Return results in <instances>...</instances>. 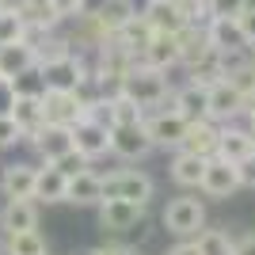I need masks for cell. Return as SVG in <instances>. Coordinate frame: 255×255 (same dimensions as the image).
Returning <instances> with one entry per match:
<instances>
[{"label":"cell","mask_w":255,"mask_h":255,"mask_svg":"<svg viewBox=\"0 0 255 255\" xmlns=\"http://www.w3.org/2000/svg\"><path fill=\"white\" fill-rule=\"evenodd\" d=\"M118 96H126L129 103H137L145 115L149 111H164L171 103V84H168V73H156L149 65L133 61L126 76H122V84H118Z\"/></svg>","instance_id":"obj_1"},{"label":"cell","mask_w":255,"mask_h":255,"mask_svg":"<svg viewBox=\"0 0 255 255\" xmlns=\"http://www.w3.org/2000/svg\"><path fill=\"white\" fill-rule=\"evenodd\" d=\"M152 191H156V183H152L149 171H141V168H118V171H107L103 175V202L149 206Z\"/></svg>","instance_id":"obj_2"},{"label":"cell","mask_w":255,"mask_h":255,"mask_svg":"<svg viewBox=\"0 0 255 255\" xmlns=\"http://www.w3.org/2000/svg\"><path fill=\"white\" fill-rule=\"evenodd\" d=\"M160 221L168 229L175 240H194V236L206 229V202L202 198H194V194H179V198H171L160 213Z\"/></svg>","instance_id":"obj_3"},{"label":"cell","mask_w":255,"mask_h":255,"mask_svg":"<svg viewBox=\"0 0 255 255\" xmlns=\"http://www.w3.org/2000/svg\"><path fill=\"white\" fill-rule=\"evenodd\" d=\"M38 76H42L46 92H80V88L92 80V61L84 53H69L61 61H50V65H38Z\"/></svg>","instance_id":"obj_4"},{"label":"cell","mask_w":255,"mask_h":255,"mask_svg":"<svg viewBox=\"0 0 255 255\" xmlns=\"http://www.w3.org/2000/svg\"><path fill=\"white\" fill-rule=\"evenodd\" d=\"M99 229L103 236H137L145 229V210L149 206H137V202H99Z\"/></svg>","instance_id":"obj_5"},{"label":"cell","mask_w":255,"mask_h":255,"mask_svg":"<svg viewBox=\"0 0 255 255\" xmlns=\"http://www.w3.org/2000/svg\"><path fill=\"white\" fill-rule=\"evenodd\" d=\"M198 191H202L206 198H217V202L233 198V194L240 191V175H236V164L210 156V160H206V171H202V183H198Z\"/></svg>","instance_id":"obj_6"},{"label":"cell","mask_w":255,"mask_h":255,"mask_svg":"<svg viewBox=\"0 0 255 255\" xmlns=\"http://www.w3.org/2000/svg\"><path fill=\"white\" fill-rule=\"evenodd\" d=\"M141 126L149 133L152 149H175L179 137H183V129H187V122H183L171 107H164V111H149V115L141 118Z\"/></svg>","instance_id":"obj_7"},{"label":"cell","mask_w":255,"mask_h":255,"mask_svg":"<svg viewBox=\"0 0 255 255\" xmlns=\"http://www.w3.org/2000/svg\"><path fill=\"white\" fill-rule=\"evenodd\" d=\"M73 149L80 152L88 164H92V160H99V156H107V152H111V126L92 122V118L76 122V126H73Z\"/></svg>","instance_id":"obj_8"},{"label":"cell","mask_w":255,"mask_h":255,"mask_svg":"<svg viewBox=\"0 0 255 255\" xmlns=\"http://www.w3.org/2000/svg\"><path fill=\"white\" fill-rule=\"evenodd\" d=\"M168 107L183 118V122H210V88H198V84L171 88V103Z\"/></svg>","instance_id":"obj_9"},{"label":"cell","mask_w":255,"mask_h":255,"mask_svg":"<svg viewBox=\"0 0 255 255\" xmlns=\"http://www.w3.org/2000/svg\"><path fill=\"white\" fill-rule=\"evenodd\" d=\"M38 217H42V206L31 202V198L4 202V206H0V233H4V236H11V233H31V229H38Z\"/></svg>","instance_id":"obj_10"},{"label":"cell","mask_w":255,"mask_h":255,"mask_svg":"<svg viewBox=\"0 0 255 255\" xmlns=\"http://www.w3.org/2000/svg\"><path fill=\"white\" fill-rule=\"evenodd\" d=\"M111 152L122 160H145L152 152V141L145 133V126H111Z\"/></svg>","instance_id":"obj_11"},{"label":"cell","mask_w":255,"mask_h":255,"mask_svg":"<svg viewBox=\"0 0 255 255\" xmlns=\"http://www.w3.org/2000/svg\"><path fill=\"white\" fill-rule=\"evenodd\" d=\"M34 171H38V164H27V160H15L8 168H0V194H4V202L31 198L34 194Z\"/></svg>","instance_id":"obj_12"},{"label":"cell","mask_w":255,"mask_h":255,"mask_svg":"<svg viewBox=\"0 0 255 255\" xmlns=\"http://www.w3.org/2000/svg\"><path fill=\"white\" fill-rule=\"evenodd\" d=\"M65 202L69 206H99L103 202V175L92 168L65 179Z\"/></svg>","instance_id":"obj_13"},{"label":"cell","mask_w":255,"mask_h":255,"mask_svg":"<svg viewBox=\"0 0 255 255\" xmlns=\"http://www.w3.org/2000/svg\"><path fill=\"white\" fill-rule=\"evenodd\" d=\"M137 15L149 23V31H152V34H179L183 27H187V19H183V11H179V4H171V0H149V4H145Z\"/></svg>","instance_id":"obj_14"},{"label":"cell","mask_w":255,"mask_h":255,"mask_svg":"<svg viewBox=\"0 0 255 255\" xmlns=\"http://www.w3.org/2000/svg\"><path fill=\"white\" fill-rule=\"evenodd\" d=\"M240 115H244V96H240L229 80L213 84V88H210V122L229 126V122H236Z\"/></svg>","instance_id":"obj_15"},{"label":"cell","mask_w":255,"mask_h":255,"mask_svg":"<svg viewBox=\"0 0 255 255\" xmlns=\"http://www.w3.org/2000/svg\"><path fill=\"white\" fill-rule=\"evenodd\" d=\"M27 145L38 152L42 164H53L57 156L73 152V129H65V126H42L34 137H27Z\"/></svg>","instance_id":"obj_16"},{"label":"cell","mask_w":255,"mask_h":255,"mask_svg":"<svg viewBox=\"0 0 255 255\" xmlns=\"http://www.w3.org/2000/svg\"><path fill=\"white\" fill-rule=\"evenodd\" d=\"M252 133H248L244 126H236V122H229V126H217V149H213V156L217 160H229V164H240L244 156H252Z\"/></svg>","instance_id":"obj_17"},{"label":"cell","mask_w":255,"mask_h":255,"mask_svg":"<svg viewBox=\"0 0 255 255\" xmlns=\"http://www.w3.org/2000/svg\"><path fill=\"white\" fill-rule=\"evenodd\" d=\"M217 149V122H187L175 152H187V156H213Z\"/></svg>","instance_id":"obj_18"},{"label":"cell","mask_w":255,"mask_h":255,"mask_svg":"<svg viewBox=\"0 0 255 255\" xmlns=\"http://www.w3.org/2000/svg\"><path fill=\"white\" fill-rule=\"evenodd\" d=\"M206 42H210V50L225 53V57L248 50V42H244V34H240V27H236V19H210V23H206Z\"/></svg>","instance_id":"obj_19"},{"label":"cell","mask_w":255,"mask_h":255,"mask_svg":"<svg viewBox=\"0 0 255 255\" xmlns=\"http://www.w3.org/2000/svg\"><path fill=\"white\" fill-rule=\"evenodd\" d=\"M137 61L149 65V69H156V73L175 69V65H179V46H175V34H152L149 46L137 53Z\"/></svg>","instance_id":"obj_20"},{"label":"cell","mask_w":255,"mask_h":255,"mask_svg":"<svg viewBox=\"0 0 255 255\" xmlns=\"http://www.w3.org/2000/svg\"><path fill=\"white\" fill-rule=\"evenodd\" d=\"M31 202L38 206H61L65 202V175L57 168H50V164H38V171H34V194Z\"/></svg>","instance_id":"obj_21"},{"label":"cell","mask_w":255,"mask_h":255,"mask_svg":"<svg viewBox=\"0 0 255 255\" xmlns=\"http://www.w3.org/2000/svg\"><path fill=\"white\" fill-rule=\"evenodd\" d=\"M92 15H96V23L103 27V34L111 38V34H115L126 19L137 15V4H133V0H103L99 8H92Z\"/></svg>","instance_id":"obj_22"},{"label":"cell","mask_w":255,"mask_h":255,"mask_svg":"<svg viewBox=\"0 0 255 255\" xmlns=\"http://www.w3.org/2000/svg\"><path fill=\"white\" fill-rule=\"evenodd\" d=\"M34 69V50L27 42L15 46H0V80H15V76Z\"/></svg>","instance_id":"obj_23"},{"label":"cell","mask_w":255,"mask_h":255,"mask_svg":"<svg viewBox=\"0 0 255 255\" xmlns=\"http://www.w3.org/2000/svg\"><path fill=\"white\" fill-rule=\"evenodd\" d=\"M202 171H206V156H187V152H175V156H171V164H168L171 183H179V187H187V191H198Z\"/></svg>","instance_id":"obj_24"},{"label":"cell","mask_w":255,"mask_h":255,"mask_svg":"<svg viewBox=\"0 0 255 255\" xmlns=\"http://www.w3.org/2000/svg\"><path fill=\"white\" fill-rule=\"evenodd\" d=\"M187 84H198V88H213V84H221L225 80V53L210 50L206 57H198L194 65H187Z\"/></svg>","instance_id":"obj_25"},{"label":"cell","mask_w":255,"mask_h":255,"mask_svg":"<svg viewBox=\"0 0 255 255\" xmlns=\"http://www.w3.org/2000/svg\"><path fill=\"white\" fill-rule=\"evenodd\" d=\"M38 99H42V96H38ZM38 99H15V107H11V115H8L11 122L19 126L23 141L34 137V133L46 126V115H42V103H38Z\"/></svg>","instance_id":"obj_26"},{"label":"cell","mask_w":255,"mask_h":255,"mask_svg":"<svg viewBox=\"0 0 255 255\" xmlns=\"http://www.w3.org/2000/svg\"><path fill=\"white\" fill-rule=\"evenodd\" d=\"M175 46H179V65H183V69H187V65H194L198 57H206V53H210L206 27H183V31L175 34Z\"/></svg>","instance_id":"obj_27"},{"label":"cell","mask_w":255,"mask_h":255,"mask_svg":"<svg viewBox=\"0 0 255 255\" xmlns=\"http://www.w3.org/2000/svg\"><path fill=\"white\" fill-rule=\"evenodd\" d=\"M4 255H50V244L38 229L31 233H11L4 236Z\"/></svg>","instance_id":"obj_28"},{"label":"cell","mask_w":255,"mask_h":255,"mask_svg":"<svg viewBox=\"0 0 255 255\" xmlns=\"http://www.w3.org/2000/svg\"><path fill=\"white\" fill-rule=\"evenodd\" d=\"M145 111L137 103H129L126 96H111L107 99V126H137Z\"/></svg>","instance_id":"obj_29"},{"label":"cell","mask_w":255,"mask_h":255,"mask_svg":"<svg viewBox=\"0 0 255 255\" xmlns=\"http://www.w3.org/2000/svg\"><path fill=\"white\" fill-rule=\"evenodd\" d=\"M194 244H198V255H233V236L225 229H202Z\"/></svg>","instance_id":"obj_30"},{"label":"cell","mask_w":255,"mask_h":255,"mask_svg":"<svg viewBox=\"0 0 255 255\" xmlns=\"http://www.w3.org/2000/svg\"><path fill=\"white\" fill-rule=\"evenodd\" d=\"M27 38V19L23 11H0V46H15Z\"/></svg>","instance_id":"obj_31"},{"label":"cell","mask_w":255,"mask_h":255,"mask_svg":"<svg viewBox=\"0 0 255 255\" xmlns=\"http://www.w3.org/2000/svg\"><path fill=\"white\" fill-rule=\"evenodd\" d=\"M11 84V92H15V99H38L46 92V84H42V76H38V69H31V73H23V76H15V80H8Z\"/></svg>","instance_id":"obj_32"},{"label":"cell","mask_w":255,"mask_h":255,"mask_svg":"<svg viewBox=\"0 0 255 255\" xmlns=\"http://www.w3.org/2000/svg\"><path fill=\"white\" fill-rule=\"evenodd\" d=\"M210 4V19H236L252 0H206Z\"/></svg>","instance_id":"obj_33"},{"label":"cell","mask_w":255,"mask_h":255,"mask_svg":"<svg viewBox=\"0 0 255 255\" xmlns=\"http://www.w3.org/2000/svg\"><path fill=\"white\" fill-rule=\"evenodd\" d=\"M50 8H53V15L65 23V19H80L84 11H92V4H88V0H50Z\"/></svg>","instance_id":"obj_34"},{"label":"cell","mask_w":255,"mask_h":255,"mask_svg":"<svg viewBox=\"0 0 255 255\" xmlns=\"http://www.w3.org/2000/svg\"><path fill=\"white\" fill-rule=\"evenodd\" d=\"M50 168H57V171L65 175V179H69V175H76V171H84V168H92V164H88V160L73 149V152H65V156H57V160L50 164Z\"/></svg>","instance_id":"obj_35"},{"label":"cell","mask_w":255,"mask_h":255,"mask_svg":"<svg viewBox=\"0 0 255 255\" xmlns=\"http://www.w3.org/2000/svg\"><path fill=\"white\" fill-rule=\"evenodd\" d=\"M19 141H23L19 126H15V122H11L8 115H0V152H4V149H15Z\"/></svg>","instance_id":"obj_36"},{"label":"cell","mask_w":255,"mask_h":255,"mask_svg":"<svg viewBox=\"0 0 255 255\" xmlns=\"http://www.w3.org/2000/svg\"><path fill=\"white\" fill-rule=\"evenodd\" d=\"M236 27H240V34H244V42H248V50L255 46V4H248L240 15H236Z\"/></svg>","instance_id":"obj_37"},{"label":"cell","mask_w":255,"mask_h":255,"mask_svg":"<svg viewBox=\"0 0 255 255\" xmlns=\"http://www.w3.org/2000/svg\"><path fill=\"white\" fill-rule=\"evenodd\" d=\"M236 175H240V187H255V152L236 164Z\"/></svg>","instance_id":"obj_38"},{"label":"cell","mask_w":255,"mask_h":255,"mask_svg":"<svg viewBox=\"0 0 255 255\" xmlns=\"http://www.w3.org/2000/svg\"><path fill=\"white\" fill-rule=\"evenodd\" d=\"M88 255H133V252H129L126 244H118V240H107V236H103V244H96Z\"/></svg>","instance_id":"obj_39"},{"label":"cell","mask_w":255,"mask_h":255,"mask_svg":"<svg viewBox=\"0 0 255 255\" xmlns=\"http://www.w3.org/2000/svg\"><path fill=\"white\" fill-rule=\"evenodd\" d=\"M233 255H255V233L233 236Z\"/></svg>","instance_id":"obj_40"},{"label":"cell","mask_w":255,"mask_h":255,"mask_svg":"<svg viewBox=\"0 0 255 255\" xmlns=\"http://www.w3.org/2000/svg\"><path fill=\"white\" fill-rule=\"evenodd\" d=\"M11 107H15V92L8 80H0V115H11Z\"/></svg>","instance_id":"obj_41"},{"label":"cell","mask_w":255,"mask_h":255,"mask_svg":"<svg viewBox=\"0 0 255 255\" xmlns=\"http://www.w3.org/2000/svg\"><path fill=\"white\" fill-rule=\"evenodd\" d=\"M168 255H198V244H194V240H179Z\"/></svg>","instance_id":"obj_42"},{"label":"cell","mask_w":255,"mask_h":255,"mask_svg":"<svg viewBox=\"0 0 255 255\" xmlns=\"http://www.w3.org/2000/svg\"><path fill=\"white\" fill-rule=\"evenodd\" d=\"M244 118H248V122L255 126V92H252V96L244 99Z\"/></svg>","instance_id":"obj_43"},{"label":"cell","mask_w":255,"mask_h":255,"mask_svg":"<svg viewBox=\"0 0 255 255\" xmlns=\"http://www.w3.org/2000/svg\"><path fill=\"white\" fill-rule=\"evenodd\" d=\"M38 8H50V0H23V11H38Z\"/></svg>","instance_id":"obj_44"},{"label":"cell","mask_w":255,"mask_h":255,"mask_svg":"<svg viewBox=\"0 0 255 255\" xmlns=\"http://www.w3.org/2000/svg\"><path fill=\"white\" fill-rule=\"evenodd\" d=\"M248 133H252V149H255V126H248Z\"/></svg>","instance_id":"obj_45"},{"label":"cell","mask_w":255,"mask_h":255,"mask_svg":"<svg viewBox=\"0 0 255 255\" xmlns=\"http://www.w3.org/2000/svg\"><path fill=\"white\" fill-rule=\"evenodd\" d=\"M0 255H4V240H0Z\"/></svg>","instance_id":"obj_46"},{"label":"cell","mask_w":255,"mask_h":255,"mask_svg":"<svg viewBox=\"0 0 255 255\" xmlns=\"http://www.w3.org/2000/svg\"><path fill=\"white\" fill-rule=\"evenodd\" d=\"M171 4H183V0H171Z\"/></svg>","instance_id":"obj_47"},{"label":"cell","mask_w":255,"mask_h":255,"mask_svg":"<svg viewBox=\"0 0 255 255\" xmlns=\"http://www.w3.org/2000/svg\"><path fill=\"white\" fill-rule=\"evenodd\" d=\"M133 255H137V252H133Z\"/></svg>","instance_id":"obj_48"}]
</instances>
